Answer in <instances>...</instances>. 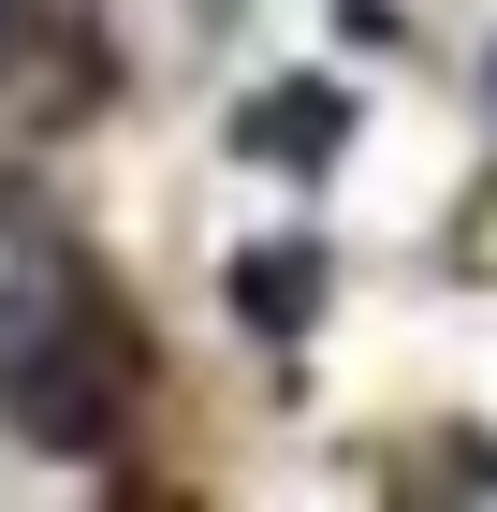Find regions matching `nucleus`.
Listing matches in <instances>:
<instances>
[{"label": "nucleus", "mask_w": 497, "mask_h": 512, "mask_svg": "<svg viewBox=\"0 0 497 512\" xmlns=\"http://www.w3.org/2000/svg\"><path fill=\"white\" fill-rule=\"evenodd\" d=\"M0 395H15V425L88 454L117 425V395H132V337L103 322V293L74 278H30V293H0Z\"/></svg>", "instance_id": "obj_1"}, {"label": "nucleus", "mask_w": 497, "mask_h": 512, "mask_svg": "<svg viewBox=\"0 0 497 512\" xmlns=\"http://www.w3.org/2000/svg\"><path fill=\"white\" fill-rule=\"evenodd\" d=\"M234 293H249V322H264V337H293V322L322 308V249H249V264H234Z\"/></svg>", "instance_id": "obj_2"}, {"label": "nucleus", "mask_w": 497, "mask_h": 512, "mask_svg": "<svg viewBox=\"0 0 497 512\" xmlns=\"http://www.w3.org/2000/svg\"><path fill=\"white\" fill-rule=\"evenodd\" d=\"M337 132H351V103H337V88H264V118H249V147H264V161H322Z\"/></svg>", "instance_id": "obj_3"}]
</instances>
